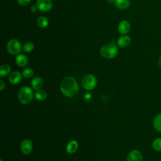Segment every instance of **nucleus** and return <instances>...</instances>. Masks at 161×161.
I'll list each match as a JSON object with an SVG mask.
<instances>
[{
    "instance_id": "20",
    "label": "nucleus",
    "mask_w": 161,
    "mask_h": 161,
    "mask_svg": "<svg viewBox=\"0 0 161 161\" xmlns=\"http://www.w3.org/2000/svg\"><path fill=\"white\" fill-rule=\"evenodd\" d=\"M152 147L156 151L161 152V137L157 138L153 141Z\"/></svg>"
},
{
    "instance_id": "7",
    "label": "nucleus",
    "mask_w": 161,
    "mask_h": 161,
    "mask_svg": "<svg viewBox=\"0 0 161 161\" xmlns=\"http://www.w3.org/2000/svg\"><path fill=\"white\" fill-rule=\"evenodd\" d=\"M21 150L25 155L30 154L33 150V143L31 140L28 139L23 140L20 145Z\"/></svg>"
},
{
    "instance_id": "12",
    "label": "nucleus",
    "mask_w": 161,
    "mask_h": 161,
    "mask_svg": "<svg viewBox=\"0 0 161 161\" xmlns=\"http://www.w3.org/2000/svg\"><path fill=\"white\" fill-rule=\"evenodd\" d=\"M31 86L33 90L38 91V90L40 89L43 86L42 79L38 76L34 77L31 82Z\"/></svg>"
},
{
    "instance_id": "6",
    "label": "nucleus",
    "mask_w": 161,
    "mask_h": 161,
    "mask_svg": "<svg viewBox=\"0 0 161 161\" xmlns=\"http://www.w3.org/2000/svg\"><path fill=\"white\" fill-rule=\"evenodd\" d=\"M36 5L42 11H48L52 8V3L51 0H37Z\"/></svg>"
},
{
    "instance_id": "27",
    "label": "nucleus",
    "mask_w": 161,
    "mask_h": 161,
    "mask_svg": "<svg viewBox=\"0 0 161 161\" xmlns=\"http://www.w3.org/2000/svg\"><path fill=\"white\" fill-rule=\"evenodd\" d=\"M107 1L109 4H114V0H107Z\"/></svg>"
},
{
    "instance_id": "18",
    "label": "nucleus",
    "mask_w": 161,
    "mask_h": 161,
    "mask_svg": "<svg viewBox=\"0 0 161 161\" xmlns=\"http://www.w3.org/2000/svg\"><path fill=\"white\" fill-rule=\"evenodd\" d=\"M35 96L38 101H43L47 98V94L45 91L40 89L36 91L35 94Z\"/></svg>"
},
{
    "instance_id": "10",
    "label": "nucleus",
    "mask_w": 161,
    "mask_h": 161,
    "mask_svg": "<svg viewBox=\"0 0 161 161\" xmlns=\"http://www.w3.org/2000/svg\"><path fill=\"white\" fill-rule=\"evenodd\" d=\"M22 76L21 74L18 71L13 72L9 74L8 80L12 84H18L21 80Z\"/></svg>"
},
{
    "instance_id": "1",
    "label": "nucleus",
    "mask_w": 161,
    "mask_h": 161,
    "mask_svg": "<svg viewBox=\"0 0 161 161\" xmlns=\"http://www.w3.org/2000/svg\"><path fill=\"white\" fill-rule=\"evenodd\" d=\"M60 91L66 97H72L79 92V86L77 80L72 77L64 78L60 83Z\"/></svg>"
},
{
    "instance_id": "15",
    "label": "nucleus",
    "mask_w": 161,
    "mask_h": 161,
    "mask_svg": "<svg viewBox=\"0 0 161 161\" xmlns=\"http://www.w3.org/2000/svg\"><path fill=\"white\" fill-rule=\"evenodd\" d=\"M114 6L120 9H127L130 4V0H114Z\"/></svg>"
},
{
    "instance_id": "23",
    "label": "nucleus",
    "mask_w": 161,
    "mask_h": 161,
    "mask_svg": "<svg viewBox=\"0 0 161 161\" xmlns=\"http://www.w3.org/2000/svg\"><path fill=\"white\" fill-rule=\"evenodd\" d=\"M17 1L18 4L21 6H26L31 1V0H17Z\"/></svg>"
},
{
    "instance_id": "5",
    "label": "nucleus",
    "mask_w": 161,
    "mask_h": 161,
    "mask_svg": "<svg viewBox=\"0 0 161 161\" xmlns=\"http://www.w3.org/2000/svg\"><path fill=\"white\" fill-rule=\"evenodd\" d=\"M22 49L21 43L16 39H11L7 43V50L11 55H18Z\"/></svg>"
},
{
    "instance_id": "8",
    "label": "nucleus",
    "mask_w": 161,
    "mask_h": 161,
    "mask_svg": "<svg viewBox=\"0 0 161 161\" xmlns=\"http://www.w3.org/2000/svg\"><path fill=\"white\" fill-rule=\"evenodd\" d=\"M142 154L138 150H131L128 155L126 161H142Z\"/></svg>"
},
{
    "instance_id": "4",
    "label": "nucleus",
    "mask_w": 161,
    "mask_h": 161,
    "mask_svg": "<svg viewBox=\"0 0 161 161\" xmlns=\"http://www.w3.org/2000/svg\"><path fill=\"white\" fill-rule=\"evenodd\" d=\"M97 85V79L94 75L92 74L86 75L82 80V87L87 90H92Z\"/></svg>"
},
{
    "instance_id": "26",
    "label": "nucleus",
    "mask_w": 161,
    "mask_h": 161,
    "mask_svg": "<svg viewBox=\"0 0 161 161\" xmlns=\"http://www.w3.org/2000/svg\"><path fill=\"white\" fill-rule=\"evenodd\" d=\"M158 65L160 67H161V55L159 57V59H158Z\"/></svg>"
},
{
    "instance_id": "22",
    "label": "nucleus",
    "mask_w": 161,
    "mask_h": 161,
    "mask_svg": "<svg viewBox=\"0 0 161 161\" xmlns=\"http://www.w3.org/2000/svg\"><path fill=\"white\" fill-rule=\"evenodd\" d=\"M33 74H34L33 70L32 69H30V68L25 69L22 72L23 77L26 78V79H29V78L31 77L33 75Z\"/></svg>"
},
{
    "instance_id": "21",
    "label": "nucleus",
    "mask_w": 161,
    "mask_h": 161,
    "mask_svg": "<svg viewBox=\"0 0 161 161\" xmlns=\"http://www.w3.org/2000/svg\"><path fill=\"white\" fill-rule=\"evenodd\" d=\"M34 48V45L33 43L31 42H26L25 43L23 46V51L24 52H26V53H28V52H31Z\"/></svg>"
},
{
    "instance_id": "25",
    "label": "nucleus",
    "mask_w": 161,
    "mask_h": 161,
    "mask_svg": "<svg viewBox=\"0 0 161 161\" xmlns=\"http://www.w3.org/2000/svg\"><path fill=\"white\" fill-rule=\"evenodd\" d=\"M0 84H1V86H0V90H1V91H3V90L5 88V84H4V82H3L2 80H0Z\"/></svg>"
},
{
    "instance_id": "11",
    "label": "nucleus",
    "mask_w": 161,
    "mask_h": 161,
    "mask_svg": "<svg viewBox=\"0 0 161 161\" xmlns=\"http://www.w3.org/2000/svg\"><path fill=\"white\" fill-rule=\"evenodd\" d=\"M131 40L130 36L126 35H123L120 36L118 38V40H117V44L119 47L125 48L130 45V44L131 43Z\"/></svg>"
},
{
    "instance_id": "16",
    "label": "nucleus",
    "mask_w": 161,
    "mask_h": 161,
    "mask_svg": "<svg viewBox=\"0 0 161 161\" xmlns=\"http://www.w3.org/2000/svg\"><path fill=\"white\" fill-rule=\"evenodd\" d=\"M153 125L156 130L161 132V113L157 114L153 121Z\"/></svg>"
},
{
    "instance_id": "24",
    "label": "nucleus",
    "mask_w": 161,
    "mask_h": 161,
    "mask_svg": "<svg viewBox=\"0 0 161 161\" xmlns=\"http://www.w3.org/2000/svg\"><path fill=\"white\" fill-rule=\"evenodd\" d=\"M30 9H31V11L32 13H36V12L37 11V10L38 9V8H37V6H36V5H35V4H33V5L31 6Z\"/></svg>"
},
{
    "instance_id": "14",
    "label": "nucleus",
    "mask_w": 161,
    "mask_h": 161,
    "mask_svg": "<svg viewBox=\"0 0 161 161\" xmlns=\"http://www.w3.org/2000/svg\"><path fill=\"white\" fill-rule=\"evenodd\" d=\"M15 62L19 67H23L27 65L28 60L27 57L24 54H18L15 58Z\"/></svg>"
},
{
    "instance_id": "9",
    "label": "nucleus",
    "mask_w": 161,
    "mask_h": 161,
    "mask_svg": "<svg viewBox=\"0 0 161 161\" xmlns=\"http://www.w3.org/2000/svg\"><path fill=\"white\" fill-rule=\"evenodd\" d=\"M130 30V24L126 20L121 21L118 26V32L121 35L127 34Z\"/></svg>"
},
{
    "instance_id": "3",
    "label": "nucleus",
    "mask_w": 161,
    "mask_h": 161,
    "mask_svg": "<svg viewBox=\"0 0 161 161\" xmlns=\"http://www.w3.org/2000/svg\"><path fill=\"white\" fill-rule=\"evenodd\" d=\"M118 53V48L116 44L111 43L102 47L100 50L101 56L105 58L110 59L114 58Z\"/></svg>"
},
{
    "instance_id": "28",
    "label": "nucleus",
    "mask_w": 161,
    "mask_h": 161,
    "mask_svg": "<svg viewBox=\"0 0 161 161\" xmlns=\"http://www.w3.org/2000/svg\"><path fill=\"white\" fill-rule=\"evenodd\" d=\"M0 161H3V160H2V159H0Z\"/></svg>"
},
{
    "instance_id": "2",
    "label": "nucleus",
    "mask_w": 161,
    "mask_h": 161,
    "mask_svg": "<svg viewBox=\"0 0 161 161\" xmlns=\"http://www.w3.org/2000/svg\"><path fill=\"white\" fill-rule=\"evenodd\" d=\"M33 90L28 86H23L18 91V100L23 104L30 103L33 99Z\"/></svg>"
},
{
    "instance_id": "13",
    "label": "nucleus",
    "mask_w": 161,
    "mask_h": 161,
    "mask_svg": "<svg viewBox=\"0 0 161 161\" xmlns=\"http://www.w3.org/2000/svg\"><path fill=\"white\" fill-rule=\"evenodd\" d=\"M79 147V145L77 141L75 140H71L70 141L66 147V151L68 153L72 154L75 153Z\"/></svg>"
},
{
    "instance_id": "19",
    "label": "nucleus",
    "mask_w": 161,
    "mask_h": 161,
    "mask_svg": "<svg viewBox=\"0 0 161 161\" xmlns=\"http://www.w3.org/2000/svg\"><path fill=\"white\" fill-rule=\"evenodd\" d=\"M37 25L41 28H45L48 25V19L45 16H40L37 19Z\"/></svg>"
},
{
    "instance_id": "17",
    "label": "nucleus",
    "mask_w": 161,
    "mask_h": 161,
    "mask_svg": "<svg viewBox=\"0 0 161 161\" xmlns=\"http://www.w3.org/2000/svg\"><path fill=\"white\" fill-rule=\"evenodd\" d=\"M11 72V67L8 64H3L0 67V76L5 77L9 74Z\"/></svg>"
}]
</instances>
